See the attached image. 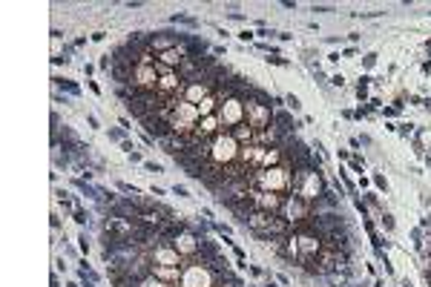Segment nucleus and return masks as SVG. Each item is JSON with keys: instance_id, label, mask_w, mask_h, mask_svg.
I'll list each match as a JSON object with an SVG mask.
<instances>
[{"instance_id": "f257e3e1", "label": "nucleus", "mask_w": 431, "mask_h": 287, "mask_svg": "<svg viewBox=\"0 0 431 287\" xmlns=\"http://www.w3.org/2000/svg\"><path fill=\"white\" fill-rule=\"evenodd\" d=\"M239 149H242V144L233 138V132H219V135H213V144L207 149V155H210L216 167H227V164L239 161Z\"/></svg>"}, {"instance_id": "f03ea898", "label": "nucleus", "mask_w": 431, "mask_h": 287, "mask_svg": "<svg viewBox=\"0 0 431 287\" xmlns=\"http://www.w3.org/2000/svg\"><path fill=\"white\" fill-rule=\"evenodd\" d=\"M254 187L264 192H285L291 187V173L288 167H271V170H256L254 173Z\"/></svg>"}, {"instance_id": "7ed1b4c3", "label": "nucleus", "mask_w": 431, "mask_h": 287, "mask_svg": "<svg viewBox=\"0 0 431 287\" xmlns=\"http://www.w3.org/2000/svg\"><path fill=\"white\" fill-rule=\"evenodd\" d=\"M247 224H250V230H256L259 236H282L288 230V224L276 219L273 213H262V210H254V213L247 216Z\"/></svg>"}, {"instance_id": "20e7f679", "label": "nucleus", "mask_w": 431, "mask_h": 287, "mask_svg": "<svg viewBox=\"0 0 431 287\" xmlns=\"http://www.w3.org/2000/svg\"><path fill=\"white\" fill-rule=\"evenodd\" d=\"M219 124L225 127V129H236V127H242L245 124V101L239 98H227L225 103L219 107Z\"/></svg>"}, {"instance_id": "39448f33", "label": "nucleus", "mask_w": 431, "mask_h": 287, "mask_svg": "<svg viewBox=\"0 0 431 287\" xmlns=\"http://www.w3.org/2000/svg\"><path fill=\"white\" fill-rule=\"evenodd\" d=\"M245 118H247V127L254 132H264L267 124H271V110L259 101H247L245 103Z\"/></svg>"}, {"instance_id": "423d86ee", "label": "nucleus", "mask_w": 431, "mask_h": 287, "mask_svg": "<svg viewBox=\"0 0 431 287\" xmlns=\"http://www.w3.org/2000/svg\"><path fill=\"white\" fill-rule=\"evenodd\" d=\"M182 287H213L216 282H213V273L207 267H201V264H190V267H184V273H182Z\"/></svg>"}, {"instance_id": "0eeeda50", "label": "nucleus", "mask_w": 431, "mask_h": 287, "mask_svg": "<svg viewBox=\"0 0 431 287\" xmlns=\"http://www.w3.org/2000/svg\"><path fill=\"white\" fill-rule=\"evenodd\" d=\"M250 201H254L256 210H262V213H279L282 207H285V201H282V195L279 192H264V190H250Z\"/></svg>"}, {"instance_id": "6e6552de", "label": "nucleus", "mask_w": 431, "mask_h": 287, "mask_svg": "<svg viewBox=\"0 0 431 287\" xmlns=\"http://www.w3.org/2000/svg\"><path fill=\"white\" fill-rule=\"evenodd\" d=\"M199 107L196 103H187L184 98H178L173 101V112H170V121H182V124H190V127H196L199 124Z\"/></svg>"}, {"instance_id": "1a4fd4ad", "label": "nucleus", "mask_w": 431, "mask_h": 287, "mask_svg": "<svg viewBox=\"0 0 431 287\" xmlns=\"http://www.w3.org/2000/svg\"><path fill=\"white\" fill-rule=\"evenodd\" d=\"M132 86L136 89H158V72H156V64H138L132 69Z\"/></svg>"}, {"instance_id": "9d476101", "label": "nucleus", "mask_w": 431, "mask_h": 287, "mask_svg": "<svg viewBox=\"0 0 431 287\" xmlns=\"http://www.w3.org/2000/svg\"><path fill=\"white\" fill-rule=\"evenodd\" d=\"M264 153H267V147H262V144H256V141H254V144H245V147L239 149V161L245 164V167H250V170H259Z\"/></svg>"}, {"instance_id": "9b49d317", "label": "nucleus", "mask_w": 431, "mask_h": 287, "mask_svg": "<svg viewBox=\"0 0 431 287\" xmlns=\"http://www.w3.org/2000/svg\"><path fill=\"white\" fill-rule=\"evenodd\" d=\"M319 195H322V178L317 173H305V181L299 187V199L308 204V201H317Z\"/></svg>"}, {"instance_id": "f8f14e48", "label": "nucleus", "mask_w": 431, "mask_h": 287, "mask_svg": "<svg viewBox=\"0 0 431 287\" xmlns=\"http://www.w3.org/2000/svg\"><path fill=\"white\" fill-rule=\"evenodd\" d=\"M178 89H182V78L170 69V72H164V75H158V95L161 98H173Z\"/></svg>"}, {"instance_id": "ddd939ff", "label": "nucleus", "mask_w": 431, "mask_h": 287, "mask_svg": "<svg viewBox=\"0 0 431 287\" xmlns=\"http://www.w3.org/2000/svg\"><path fill=\"white\" fill-rule=\"evenodd\" d=\"M153 262L161 264V267H178L182 264V253L175 247H156L153 250Z\"/></svg>"}, {"instance_id": "4468645a", "label": "nucleus", "mask_w": 431, "mask_h": 287, "mask_svg": "<svg viewBox=\"0 0 431 287\" xmlns=\"http://www.w3.org/2000/svg\"><path fill=\"white\" fill-rule=\"evenodd\" d=\"M282 210H285V216H288V221H291V224L305 221V219H308V204H305L302 199H288Z\"/></svg>"}, {"instance_id": "2eb2a0df", "label": "nucleus", "mask_w": 431, "mask_h": 287, "mask_svg": "<svg viewBox=\"0 0 431 287\" xmlns=\"http://www.w3.org/2000/svg\"><path fill=\"white\" fill-rule=\"evenodd\" d=\"M296 250H299L302 259H310V255L322 253V245H319L317 236H299V238H296Z\"/></svg>"}, {"instance_id": "dca6fc26", "label": "nucleus", "mask_w": 431, "mask_h": 287, "mask_svg": "<svg viewBox=\"0 0 431 287\" xmlns=\"http://www.w3.org/2000/svg\"><path fill=\"white\" fill-rule=\"evenodd\" d=\"M207 95H210V89H207L201 81H193V84L184 86V101H187V103H196V107H199V103H201Z\"/></svg>"}, {"instance_id": "f3484780", "label": "nucleus", "mask_w": 431, "mask_h": 287, "mask_svg": "<svg viewBox=\"0 0 431 287\" xmlns=\"http://www.w3.org/2000/svg\"><path fill=\"white\" fill-rule=\"evenodd\" d=\"M173 247L182 253V259H184V255H193V253L199 250V241H196V236H190V233H178V238H175Z\"/></svg>"}, {"instance_id": "a211bd4d", "label": "nucleus", "mask_w": 431, "mask_h": 287, "mask_svg": "<svg viewBox=\"0 0 431 287\" xmlns=\"http://www.w3.org/2000/svg\"><path fill=\"white\" fill-rule=\"evenodd\" d=\"M219 115H207V118H201V124L196 127V132L193 135H199V138H207V135H219Z\"/></svg>"}, {"instance_id": "6ab92c4d", "label": "nucleus", "mask_w": 431, "mask_h": 287, "mask_svg": "<svg viewBox=\"0 0 431 287\" xmlns=\"http://www.w3.org/2000/svg\"><path fill=\"white\" fill-rule=\"evenodd\" d=\"M153 276H156V279H161V282H167V284H173V282L182 279V273H178V267H161V264H153Z\"/></svg>"}, {"instance_id": "aec40b11", "label": "nucleus", "mask_w": 431, "mask_h": 287, "mask_svg": "<svg viewBox=\"0 0 431 287\" xmlns=\"http://www.w3.org/2000/svg\"><path fill=\"white\" fill-rule=\"evenodd\" d=\"M158 58H161L158 64H164L167 69H173V66H182V64H184V55H182V49H167V52H161Z\"/></svg>"}, {"instance_id": "412c9836", "label": "nucleus", "mask_w": 431, "mask_h": 287, "mask_svg": "<svg viewBox=\"0 0 431 287\" xmlns=\"http://www.w3.org/2000/svg\"><path fill=\"white\" fill-rule=\"evenodd\" d=\"M233 138H236V141H239V144L245 147V144H254V138H256V132H254V129H250L247 124H242V127H236V129H233Z\"/></svg>"}, {"instance_id": "4be33fe9", "label": "nucleus", "mask_w": 431, "mask_h": 287, "mask_svg": "<svg viewBox=\"0 0 431 287\" xmlns=\"http://www.w3.org/2000/svg\"><path fill=\"white\" fill-rule=\"evenodd\" d=\"M279 164H282V153H279V149H267L259 170H271V167H279Z\"/></svg>"}, {"instance_id": "5701e85b", "label": "nucleus", "mask_w": 431, "mask_h": 287, "mask_svg": "<svg viewBox=\"0 0 431 287\" xmlns=\"http://www.w3.org/2000/svg\"><path fill=\"white\" fill-rule=\"evenodd\" d=\"M213 110H216V98H213V95H207V98L199 103V115L207 118V115H213Z\"/></svg>"}, {"instance_id": "b1692460", "label": "nucleus", "mask_w": 431, "mask_h": 287, "mask_svg": "<svg viewBox=\"0 0 431 287\" xmlns=\"http://www.w3.org/2000/svg\"><path fill=\"white\" fill-rule=\"evenodd\" d=\"M138 287H173V284H167V282H161V279H156V276H150V279H144Z\"/></svg>"}, {"instance_id": "393cba45", "label": "nucleus", "mask_w": 431, "mask_h": 287, "mask_svg": "<svg viewBox=\"0 0 431 287\" xmlns=\"http://www.w3.org/2000/svg\"><path fill=\"white\" fill-rule=\"evenodd\" d=\"M336 264V255L334 253H322V270H331Z\"/></svg>"}]
</instances>
